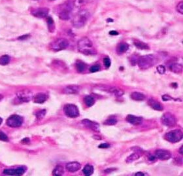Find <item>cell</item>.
<instances>
[{
    "instance_id": "obj_1",
    "label": "cell",
    "mask_w": 183,
    "mask_h": 176,
    "mask_svg": "<svg viewBox=\"0 0 183 176\" xmlns=\"http://www.w3.org/2000/svg\"><path fill=\"white\" fill-rule=\"evenodd\" d=\"M77 48L81 53L85 55H94L97 52L92 41L87 37H84L78 41Z\"/></svg>"
},
{
    "instance_id": "obj_2",
    "label": "cell",
    "mask_w": 183,
    "mask_h": 176,
    "mask_svg": "<svg viewBox=\"0 0 183 176\" xmlns=\"http://www.w3.org/2000/svg\"><path fill=\"white\" fill-rule=\"evenodd\" d=\"M90 17L88 11L86 9H83L78 12L75 15L72 20V24L77 28H82L87 23Z\"/></svg>"
},
{
    "instance_id": "obj_3",
    "label": "cell",
    "mask_w": 183,
    "mask_h": 176,
    "mask_svg": "<svg viewBox=\"0 0 183 176\" xmlns=\"http://www.w3.org/2000/svg\"><path fill=\"white\" fill-rule=\"evenodd\" d=\"M156 63V57L153 54L142 56L138 59L137 64L140 69H147L154 66Z\"/></svg>"
},
{
    "instance_id": "obj_4",
    "label": "cell",
    "mask_w": 183,
    "mask_h": 176,
    "mask_svg": "<svg viewBox=\"0 0 183 176\" xmlns=\"http://www.w3.org/2000/svg\"><path fill=\"white\" fill-rule=\"evenodd\" d=\"M183 133L180 129L171 130L170 132L166 133L164 136V138H165L166 140L173 144L177 143V142L181 141Z\"/></svg>"
},
{
    "instance_id": "obj_5",
    "label": "cell",
    "mask_w": 183,
    "mask_h": 176,
    "mask_svg": "<svg viewBox=\"0 0 183 176\" xmlns=\"http://www.w3.org/2000/svg\"><path fill=\"white\" fill-rule=\"evenodd\" d=\"M73 3L71 2H66L63 5L60 12L59 13V17L63 20H68L71 18V13L73 9Z\"/></svg>"
},
{
    "instance_id": "obj_6",
    "label": "cell",
    "mask_w": 183,
    "mask_h": 176,
    "mask_svg": "<svg viewBox=\"0 0 183 176\" xmlns=\"http://www.w3.org/2000/svg\"><path fill=\"white\" fill-rule=\"evenodd\" d=\"M177 122V118L171 113H163L161 117V122L164 126L167 127H173L176 125Z\"/></svg>"
},
{
    "instance_id": "obj_7",
    "label": "cell",
    "mask_w": 183,
    "mask_h": 176,
    "mask_svg": "<svg viewBox=\"0 0 183 176\" xmlns=\"http://www.w3.org/2000/svg\"><path fill=\"white\" fill-rule=\"evenodd\" d=\"M66 116L70 118H77L79 116V110L77 106L74 104H67L63 108Z\"/></svg>"
},
{
    "instance_id": "obj_8",
    "label": "cell",
    "mask_w": 183,
    "mask_h": 176,
    "mask_svg": "<svg viewBox=\"0 0 183 176\" xmlns=\"http://www.w3.org/2000/svg\"><path fill=\"white\" fill-rule=\"evenodd\" d=\"M69 46V42L66 39L59 38L52 43L51 48L54 51H59L66 48Z\"/></svg>"
},
{
    "instance_id": "obj_9",
    "label": "cell",
    "mask_w": 183,
    "mask_h": 176,
    "mask_svg": "<svg viewBox=\"0 0 183 176\" xmlns=\"http://www.w3.org/2000/svg\"><path fill=\"white\" fill-rule=\"evenodd\" d=\"M23 123V119L17 115H11L7 120V125L11 128H18Z\"/></svg>"
},
{
    "instance_id": "obj_10",
    "label": "cell",
    "mask_w": 183,
    "mask_h": 176,
    "mask_svg": "<svg viewBox=\"0 0 183 176\" xmlns=\"http://www.w3.org/2000/svg\"><path fill=\"white\" fill-rule=\"evenodd\" d=\"M18 100L20 101L21 103L22 102H28L32 99V93L28 91V90H24L18 92L17 94Z\"/></svg>"
},
{
    "instance_id": "obj_11",
    "label": "cell",
    "mask_w": 183,
    "mask_h": 176,
    "mask_svg": "<svg viewBox=\"0 0 183 176\" xmlns=\"http://www.w3.org/2000/svg\"><path fill=\"white\" fill-rule=\"evenodd\" d=\"M26 171L24 167H18L17 168H11L3 170V174L7 175H22Z\"/></svg>"
},
{
    "instance_id": "obj_12",
    "label": "cell",
    "mask_w": 183,
    "mask_h": 176,
    "mask_svg": "<svg viewBox=\"0 0 183 176\" xmlns=\"http://www.w3.org/2000/svg\"><path fill=\"white\" fill-rule=\"evenodd\" d=\"M155 156L161 160H167L171 157V153L165 149H158L155 151Z\"/></svg>"
},
{
    "instance_id": "obj_13",
    "label": "cell",
    "mask_w": 183,
    "mask_h": 176,
    "mask_svg": "<svg viewBox=\"0 0 183 176\" xmlns=\"http://www.w3.org/2000/svg\"><path fill=\"white\" fill-rule=\"evenodd\" d=\"M82 124L84 125L87 128L90 129L94 132H99L100 131L99 125L94 121H92L88 119H84L82 121Z\"/></svg>"
},
{
    "instance_id": "obj_14",
    "label": "cell",
    "mask_w": 183,
    "mask_h": 176,
    "mask_svg": "<svg viewBox=\"0 0 183 176\" xmlns=\"http://www.w3.org/2000/svg\"><path fill=\"white\" fill-rule=\"evenodd\" d=\"M49 9L47 8H37L32 11V14L37 18H44L48 16Z\"/></svg>"
},
{
    "instance_id": "obj_15",
    "label": "cell",
    "mask_w": 183,
    "mask_h": 176,
    "mask_svg": "<svg viewBox=\"0 0 183 176\" xmlns=\"http://www.w3.org/2000/svg\"><path fill=\"white\" fill-rule=\"evenodd\" d=\"M134 149H136V151L134 152L133 154L130 155V156H128L127 157V159L126 160V162L127 163H132L134 161H136L137 160L139 159L140 158V156L142 155V150L141 149H139V147H135L133 148Z\"/></svg>"
},
{
    "instance_id": "obj_16",
    "label": "cell",
    "mask_w": 183,
    "mask_h": 176,
    "mask_svg": "<svg viewBox=\"0 0 183 176\" xmlns=\"http://www.w3.org/2000/svg\"><path fill=\"white\" fill-rule=\"evenodd\" d=\"M126 121L133 125H139L143 122V118L133 115H128L126 118Z\"/></svg>"
},
{
    "instance_id": "obj_17",
    "label": "cell",
    "mask_w": 183,
    "mask_h": 176,
    "mask_svg": "<svg viewBox=\"0 0 183 176\" xmlns=\"http://www.w3.org/2000/svg\"><path fill=\"white\" fill-rule=\"evenodd\" d=\"M81 87L78 85H69L63 89V92L67 94H76L79 93Z\"/></svg>"
},
{
    "instance_id": "obj_18",
    "label": "cell",
    "mask_w": 183,
    "mask_h": 176,
    "mask_svg": "<svg viewBox=\"0 0 183 176\" xmlns=\"http://www.w3.org/2000/svg\"><path fill=\"white\" fill-rule=\"evenodd\" d=\"M66 168L68 171L74 173L81 169V164L78 162H70L66 164Z\"/></svg>"
},
{
    "instance_id": "obj_19",
    "label": "cell",
    "mask_w": 183,
    "mask_h": 176,
    "mask_svg": "<svg viewBox=\"0 0 183 176\" xmlns=\"http://www.w3.org/2000/svg\"><path fill=\"white\" fill-rule=\"evenodd\" d=\"M148 104L153 110L156 111H162L163 110V107L162 105V103L159 102L158 101H157L153 98L149 99L148 101Z\"/></svg>"
},
{
    "instance_id": "obj_20",
    "label": "cell",
    "mask_w": 183,
    "mask_h": 176,
    "mask_svg": "<svg viewBox=\"0 0 183 176\" xmlns=\"http://www.w3.org/2000/svg\"><path fill=\"white\" fill-rule=\"evenodd\" d=\"M105 91L117 97H120L124 95V92L122 89L119 88L118 87H108V88L105 89Z\"/></svg>"
},
{
    "instance_id": "obj_21",
    "label": "cell",
    "mask_w": 183,
    "mask_h": 176,
    "mask_svg": "<svg viewBox=\"0 0 183 176\" xmlns=\"http://www.w3.org/2000/svg\"><path fill=\"white\" fill-rule=\"evenodd\" d=\"M48 98V96L44 93H38L37 94H36L34 98H33V100H34V102L37 103H43L44 102H45L47 100Z\"/></svg>"
},
{
    "instance_id": "obj_22",
    "label": "cell",
    "mask_w": 183,
    "mask_h": 176,
    "mask_svg": "<svg viewBox=\"0 0 183 176\" xmlns=\"http://www.w3.org/2000/svg\"><path fill=\"white\" fill-rule=\"evenodd\" d=\"M182 69H183L182 65L181 63H173L172 64H171L169 66V69L171 72L177 74L181 73L182 72Z\"/></svg>"
},
{
    "instance_id": "obj_23",
    "label": "cell",
    "mask_w": 183,
    "mask_h": 176,
    "mask_svg": "<svg viewBox=\"0 0 183 176\" xmlns=\"http://www.w3.org/2000/svg\"><path fill=\"white\" fill-rule=\"evenodd\" d=\"M131 98L135 101H143L146 98V96L144 94L139 92H133L130 95Z\"/></svg>"
},
{
    "instance_id": "obj_24",
    "label": "cell",
    "mask_w": 183,
    "mask_h": 176,
    "mask_svg": "<svg viewBox=\"0 0 183 176\" xmlns=\"http://www.w3.org/2000/svg\"><path fill=\"white\" fill-rule=\"evenodd\" d=\"M129 49V45L126 43H122L118 45L117 52L118 54H123Z\"/></svg>"
},
{
    "instance_id": "obj_25",
    "label": "cell",
    "mask_w": 183,
    "mask_h": 176,
    "mask_svg": "<svg viewBox=\"0 0 183 176\" xmlns=\"http://www.w3.org/2000/svg\"><path fill=\"white\" fill-rule=\"evenodd\" d=\"M75 67L78 72L83 73L87 68V65L86 63L81 61V60H77L75 63Z\"/></svg>"
},
{
    "instance_id": "obj_26",
    "label": "cell",
    "mask_w": 183,
    "mask_h": 176,
    "mask_svg": "<svg viewBox=\"0 0 183 176\" xmlns=\"http://www.w3.org/2000/svg\"><path fill=\"white\" fill-rule=\"evenodd\" d=\"M133 44H134V45H135V47H136V48H137L138 49H140V50L149 49V46L148 45L143 42H141V41L136 40L133 42Z\"/></svg>"
},
{
    "instance_id": "obj_27",
    "label": "cell",
    "mask_w": 183,
    "mask_h": 176,
    "mask_svg": "<svg viewBox=\"0 0 183 176\" xmlns=\"http://www.w3.org/2000/svg\"><path fill=\"white\" fill-rule=\"evenodd\" d=\"M83 172L86 176L91 175L94 173V167L90 165V164H87V165L84 167Z\"/></svg>"
},
{
    "instance_id": "obj_28",
    "label": "cell",
    "mask_w": 183,
    "mask_h": 176,
    "mask_svg": "<svg viewBox=\"0 0 183 176\" xmlns=\"http://www.w3.org/2000/svg\"><path fill=\"white\" fill-rule=\"evenodd\" d=\"M63 174H64L63 168L60 165H58L56 166L54 170L52 171V175L56 176H61L63 175Z\"/></svg>"
},
{
    "instance_id": "obj_29",
    "label": "cell",
    "mask_w": 183,
    "mask_h": 176,
    "mask_svg": "<svg viewBox=\"0 0 183 176\" xmlns=\"http://www.w3.org/2000/svg\"><path fill=\"white\" fill-rule=\"evenodd\" d=\"M84 102L87 107H90L93 106L95 103V100L92 96H86L84 97Z\"/></svg>"
},
{
    "instance_id": "obj_30",
    "label": "cell",
    "mask_w": 183,
    "mask_h": 176,
    "mask_svg": "<svg viewBox=\"0 0 183 176\" xmlns=\"http://www.w3.org/2000/svg\"><path fill=\"white\" fill-rule=\"evenodd\" d=\"M11 58L8 55H3L0 57V65L5 66L10 62Z\"/></svg>"
},
{
    "instance_id": "obj_31",
    "label": "cell",
    "mask_w": 183,
    "mask_h": 176,
    "mask_svg": "<svg viewBox=\"0 0 183 176\" xmlns=\"http://www.w3.org/2000/svg\"><path fill=\"white\" fill-rule=\"evenodd\" d=\"M88 0H75L74 5L76 7H81L87 4Z\"/></svg>"
},
{
    "instance_id": "obj_32",
    "label": "cell",
    "mask_w": 183,
    "mask_h": 176,
    "mask_svg": "<svg viewBox=\"0 0 183 176\" xmlns=\"http://www.w3.org/2000/svg\"><path fill=\"white\" fill-rule=\"evenodd\" d=\"M117 123V120L115 118H109L107 119L105 121L103 122L104 125L111 126V125H115Z\"/></svg>"
},
{
    "instance_id": "obj_33",
    "label": "cell",
    "mask_w": 183,
    "mask_h": 176,
    "mask_svg": "<svg viewBox=\"0 0 183 176\" xmlns=\"http://www.w3.org/2000/svg\"><path fill=\"white\" fill-rule=\"evenodd\" d=\"M47 23H48V28H49V30H50V28H51L52 29H51V32H54V20H53V19H52V18L51 17H48Z\"/></svg>"
},
{
    "instance_id": "obj_34",
    "label": "cell",
    "mask_w": 183,
    "mask_h": 176,
    "mask_svg": "<svg viewBox=\"0 0 183 176\" xmlns=\"http://www.w3.org/2000/svg\"><path fill=\"white\" fill-rule=\"evenodd\" d=\"M46 115V110H39V111H37L35 115L36 117L38 119H43L44 116Z\"/></svg>"
},
{
    "instance_id": "obj_35",
    "label": "cell",
    "mask_w": 183,
    "mask_h": 176,
    "mask_svg": "<svg viewBox=\"0 0 183 176\" xmlns=\"http://www.w3.org/2000/svg\"><path fill=\"white\" fill-rule=\"evenodd\" d=\"M100 69H101L100 65L96 64L90 67V72L91 73H95L99 72V71H100Z\"/></svg>"
},
{
    "instance_id": "obj_36",
    "label": "cell",
    "mask_w": 183,
    "mask_h": 176,
    "mask_svg": "<svg viewBox=\"0 0 183 176\" xmlns=\"http://www.w3.org/2000/svg\"><path fill=\"white\" fill-rule=\"evenodd\" d=\"M139 57H138L137 55H136V54H133L132 55V57H131L130 58V62H131V63L133 66H135L137 64V61H138V59H139Z\"/></svg>"
},
{
    "instance_id": "obj_37",
    "label": "cell",
    "mask_w": 183,
    "mask_h": 176,
    "mask_svg": "<svg viewBox=\"0 0 183 176\" xmlns=\"http://www.w3.org/2000/svg\"><path fill=\"white\" fill-rule=\"evenodd\" d=\"M176 10L178 13H180L181 14H183V2L181 1L179 2L177 7H176Z\"/></svg>"
},
{
    "instance_id": "obj_38",
    "label": "cell",
    "mask_w": 183,
    "mask_h": 176,
    "mask_svg": "<svg viewBox=\"0 0 183 176\" xmlns=\"http://www.w3.org/2000/svg\"><path fill=\"white\" fill-rule=\"evenodd\" d=\"M103 63L104 66H105L107 68H109V67L111 65V61L109 57H105L103 58Z\"/></svg>"
},
{
    "instance_id": "obj_39",
    "label": "cell",
    "mask_w": 183,
    "mask_h": 176,
    "mask_svg": "<svg viewBox=\"0 0 183 176\" xmlns=\"http://www.w3.org/2000/svg\"><path fill=\"white\" fill-rule=\"evenodd\" d=\"M166 67L163 66V65H159L158 67H157V71H158V72L160 74H164L166 72Z\"/></svg>"
},
{
    "instance_id": "obj_40",
    "label": "cell",
    "mask_w": 183,
    "mask_h": 176,
    "mask_svg": "<svg viewBox=\"0 0 183 176\" xmlns=\"http://www.w3.org/2000/svg\"><path fill=\"white\" fill-rule=\"evenodd\" d=\"M0 140L3 141H8L9 138L7 137V135L3 132L2 131H0Z\"/></svg>"
},
{
    "instance_id": "obj_41",
    "label": "cell",
    "mask_w": 183,
    "mask_h": 176,
    "mask_svg": "<svg viewBox=\"0 0 183 176\" xmlns=\"http://www.w3.org/2000/svg\"><path fill=\"white\" fill-rule=\"evenodd\" d=\"M162 98L163 101H165V102H166V101H170V100H175L173 97H171V96L168 95V94H164L162 96Z\"/></svg>"
},
{
    "instance_id": "obj_42",
    "label": "cell",
    "mask_w": 183,
    "mask_h": 176,
    "mask_svg": "<svg viewBox=\"0 0 183 176\" xmlns=\"http://www.w3.org/2000/svg\"><path fill=\"white\" fill-rule=\"evenodd\" d=\"M98 147L100 148V149H107V148L110 147V144H107V143L102 144H100V145L98 146Z\"/></svg>"
},
{
    "instance_id": "obj_43",
    "label": "cell",
    "mask_w": 183,
    "mask_h": 176,
    "mask_svg": "<svg viewBox=\"0 0 183 176\" xmlns=\"http://www.w3.org/2000/svg\"><path fill=\"white\" fill-rule=\"evenodd\" d=\"M29 37V35H24V36H22L18 37V39H19V40H24V39H28Z\"/></svg>"
},
{
    "instance_id": "obj_44",
    "label": "cell",
    "mask_w": 183,
    "mask_h": 176,
    "mask_svg": "<svg viewBox=\"0 0 183 176\" xmlns=\"http://www.w3.org/2000/svg\"><path fill=\"white\" fill-rule=\"evenodd\" d=\"M29 142V139L28 137H26L24 139H23L22 140V144H28Z\"/></svg>"
},
{
    "instance_id": "obj_45",
    "label": "cell",
    "mask_w": 183,
    "mask_h": 176,
    "mask_svg": "<svg viewBox=\"0 0 183 176\" xmlns=\"http://www.w3.org/2000/svg\"><path fill=\"white\" fill-rule=\"evenodd\" d=\"M147 175V174H145L143 172H137V173L135 174L136 176H145V175Z\"/></svg>"
},
{
    "instance_id": "obj_46",
    "label": "cell",
    "mask_w": 183,
    "mask_h": 176,
    "mask_svg": "<svg viewBox=\"0 0 183 176\" xmlns=\"http://www.w3.org/2000/svg\"><path fill=\"white\" fill-rule=\"evenodd\" d=\"M109 34L111 36H117L118 35V33L117 31H111L109 32Z\"/></svg>"
},
{
    "instance_id": "obj_47",
    "label": "cell",
    "mask_w": 183,
    "mask_h": 176,
    "mask_svg": "<svg viewBox=\"0 0 183 176\" xmlns=\"http://www.w3.org/2000/svg\"><path fill=\"white\" fill-rule=\"evenodd\" d=\"M156 159V157L155 156H152V155H150L148 156V160H151V161H153V160H155Z\"/></svg>"
},
{
    "instance_id": "obj_48",
    "label": "cell",
    "mask_w": 183,
    "mask_h": 176,
    "mask_svg": "<svg viewBox=\"0 0 183 176\" xmlns=\"http://www.w3.org/2000/svg\"><path fill=\"white\" fill-rule=\"evenodd\" d=\"M179 153H180L181 155L183 154V152H182V145L180 147V149H179Z\"/></svg>"
},
{
    "instance_id": "obj_49",
    "label": "cell",
    "mask_w": 183,
    "mask_h": 176,
    "mask_svg": "<svg viewBox=\"0 0 183 176\" xmlns=\"http://www.w3.org/2000/svg\"><path fill=\"white\" fill-rule=\"evenodd\" d=\"M171 87H175V88H176V87H177V83H172L171 84Z\"/></svg>"
},
{
    "instance_id": "obj_50",
    "label": "cell",
    "mask_w": 183,
    "mask_h": 176,
    "mask_svg": "<svg viewBox=\"0 0 183 176\" xmlns=\"http://www.w3.org/2000/svg\"><path fill=\"white\" fill-rule=\"evenodd\" d=\"M2 122H3V119H2V118L0 117V125L2 124Z\"/></svg>"
},
{
    "instance_id": "obj_51",
    "label": "cell",
    "mask_w": 183,
    "mask_h": 176,
    "mask_svg": "<svg viewBox=\"0 0 183 176\" xmlns=\"http://www.w3.org/2000/svg\"><path fill=\"white\" fill-rule=\"evenodd\" d=\"M94 137V138H96V137H98V136H93ZM98 140H102V137H98Z\"/></svg>"
},
{
    "instance_id": "obj_52",
    "label": "cell",
    "mask_w": 183,
    "mask_h": 176,
    "mask_svg": "<svg viewBox=\"0 0 183 176\" xmlns=\"http://www.w3.org/2000/svg\"><path fill=\"white\" fill-rule=\"evenodd\" d=\"M3 98V95H2V94H0V101H1L2 99Z\"/></svg>"
},
{
    "instance_id": "obj_53",
    "label": "cell",
    "mask_w": 183,
    "mask_h": 176,
    "mask_svg": "<svg viewBox=\"0 0 183 176\" xmlns=\"http://www.w3.org/2000/svg\"><path fill=\"white\" fill-rule=\"evenodd\" d=\"M51 1H53V0H51Z\"/></svg>"
}]
</instances>
